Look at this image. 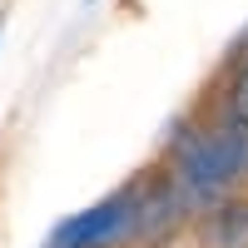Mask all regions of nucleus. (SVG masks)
<instances>
[{"instance_id":"nucleus-1","label":"nucleus","mask_w":248,"mask_h":248,"mask_svg":"<svg viewBox=\"0 0 248 248\" xmlns=\"http://www.w3.org/2000/svg\"><path fill=\"white\" fill-rule=\"evenodd\" d=\"M169 179L179 184L194 214L233 199V189L248 179V129L233 119L179 124L169 139Z\"/></svg>"},{"instance_id":"nucleus-4","label":"nucleus","mask_w":248,"mask_h":248,"mask_svg":"<svg viewBox=\"0 0 248 248\" xmlns=\"http://www.w3.org/2000/svg\"><path fill=\"white\" fill-rule=\"evenodd\" d=\"M223 119H233L248 129V55H238L233 79H229V94H223Z\"/></svg>"},{"instance_id":"nucleus-3","label":"nucleus","mask_w":248,"mask_h":248,"mask_svg":"<svg viewBox=\"0 0 248 248\" xmlns=\"http://www.w3.org/2000/svg\"><path fill=\"white\" fill-rule=\"evenodd\" d=\"M194 233L199 248H248V199H223L214 209H203Z\"/></svg>"},{"instance_id":"nucleus-5","label":"nucleus","mask_w":248,"mask_h":248,"mask_svg":"<svg viewBox=\"0 0 248 248\" xmlns=\"http://www.w3.org/2000/svg\"><path fill=\"white\" fill-rule=\"evenodd\" d=\"M0 35H5V15H0Z\"/></svg>"},{"instance_id":"nucleus-2","label":"nucleus","mask_w":248,"mask_h":248,"mask_svg":"<svg viewBox=\"0 0 248 248\" xmlns=\"http://www.w3.org/2000/svg\"><path fill=\"white\" fill-rule=\"evenodd\" d=\"M139 203H144V179L105 194L99 203H90V209H79L70 218H60L40 248H124L134 238Z\"/></svg>"}]
</instances>
